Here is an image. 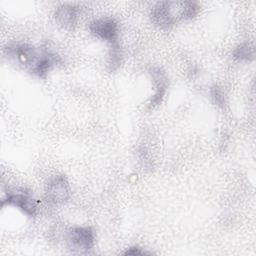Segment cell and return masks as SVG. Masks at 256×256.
<instances>
[{
  "label": "cell",
  "mask_w": 256,
  "mask_h": 256,
  "mask_svg": "<svg viewBox=\"0 0 256 256\" xmlns=\"http://www.w3.org/2000/svg\"><path fill=\"white\" fill-rule=\"evenodd\" d=\"M125 255H145L148 254V252L142 250L140 247L138 246H133V247H129L125 252Z\"/></svg>",
  "instance_id": "cell-11"
},
{
  "label": "cell",
  "mask_w": 256,
  "mask_h": 256,
  "mask_svg": "<svg viewBox=\"0 0 256 256\" xmlns=\"http://www.w3.org/2000/svg\"><path fill=\"white\" fill-rule=\"evenodd\" d=\"M13 206L22 211L28 217H35L38 213L39 202L35 199L30 192L24 189L9 191L1 200V206Z\"/></svg>",
  "instance_id": "cell-4"
},
{
  "label": "cell",
  "mask_w": 256,
  "mask_h": 256,
  "mask_svg": "<svg viewBox=\"0 0 256 256\" xmlns=\"http://www.w3.org/2000/svg\"><path fill=\"white\" fill-rule=\"evenodd\" d=\"M66 243L75 252H88L93 249L96 241L94 230L89 226H74L66 231Z\"/></svg>",
  "instance_id": "cell-3"
},
{
  "label": "cell",
  "mask_w": 256,
  "mask_h": 256,
  "mask_svg": "<svg viewBox=\"0 0 256 256\" xmlns=\"http://www.w3.org/2000/svg\"><path fill=\"white\" fill-rule=\"evenodd\" d=\"M47 201L59 205L66 203L71 196L70 184L65 175L57 174L49 178L45 187Z\"/></svg>",
  "instance_id": "cell-5"
},
{
  "label": "cell",
  "mask_w": 256,
  "mask_h": 256,
  "mask_svg": "<svg viewBox=\"0 0 256 256\" xmlns=\"http://www.w3.org/2000/svg\"><path fill=\"white\" fill-rule=\"evenodd\" d=\"M5 50L10 59L42 79H45L50 71L62 63L61 57L47 47L13 43L8 45Z\"/></svg>",
  "instance_id": "cell-1"
},
{
  "label": "cell",
  "mask_w": 256,
  "mask_h": 256,
  "mask_svg": "<svg viewBox=\"0 0 256 256\" xmlns=\"http://www.w3.org/2000/svg\"><path fill=\"white\" fill-rule=\"evenodd\" d=\"M210 96H211L213 102L217 106L224 107V105H225V95H224L223 90L220 87H218L217 85L212 86L211 89H210Z\"/></svg>",
  "instance_id": "cell-10"
},
{
  "label": "cell",
  "mask_w": 256,
  "mask_h": 256,
  "mask_svg": "<svg viewBox=\"0 0 256 256\" xmlns=\"http://www.w3.org/2000/svg\"><path fill=\"white\" fill-rule=\"evenodd\" d=\"M232 56L235 60L237 61H240V62H250L254 59L255 57V49H254V46L251 45L250 43L248 42H244V43H241L240 45H238L233 53H232Z\"/></svg>",
  "instance_id": "cell-9"
},
{
  "label": "cell",
  "mask_w": 256,
  "mask_h": 256,
  "mask_svg": "<svg viewBox=\"0 0 256 256\" xmlns=\"http://www.w3.org/2000/svg\"><path fill=\"white\" fill-rule=\"evenodd\" d=\"M200 10L198 3L194 1H161L151 9L152 22L163 30L173 27L178 20H190Z\"/></svg>",
  "instance_id": "cell-2"
},
{
  "label": "cell",
  "mask_w": 256,
  "mask_h": 256,
  "mask_svg": "<svg viewBox=\"0 0 256 256\" xmlns=\"http://www.w3.org/2000/svg\"><path fill=\"white\" fill-rule=\"evenodd\" d=\"M81 15L79 6L73 4H63L55 10L54 19L56 23L63 28H72Z\"/></svg>",
  "instance_id": "cell-8"
},
{
  "label": "cell",
  "mask_w": 256,
  "mask_h": 256,
  "mask_svg": "<svg viewBox=\"0 0 256 256\" xmlns=\"http://www.w3.org/2000/svg\"><path fill=\"white\" fill-rule=\"evenodd\" d=\"M148 73L151 76V79L154 83V89H155L154 94L151 98L150 105L157 106L162 102L166 94V91L168 88V78L165 72H163L159 67H150L148 70Z\"/></svg>",
  "instance_id": "cell-7"
},
{
  "label": "cell",
  "mask_w": 256,
  "mask_h": 256,
  "mask_svg": "<svg viewBox=\"0 0 256 256\" xmlns=\"http://www.w3.org/2000/svg\"><path fill=\"white\" fill-rule=\"evenodd\" d=\"M89 30L93 36L108 42L111 47L119 45V25L115 19L109 17L96 19L90 23Z\"/></svg>",
  "instance_id": "cell-6"
}]
</instances>
